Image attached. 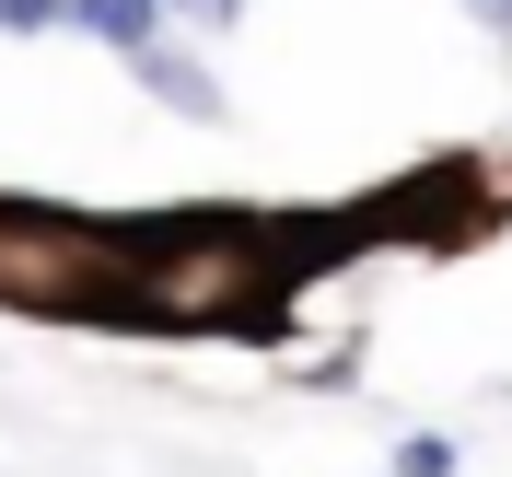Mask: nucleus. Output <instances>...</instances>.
Instances as JSON below:
<instances>
[{
	"label": "nucleus",
	"mask_w": 512,
	"mask_h": 477,
	"mask_svg": "<svg viewBox=\"0 0 512 477\" xmlns=\"http://www.w3.org/2000/svg\"><path fill=\"white\" fill-rule=\"evenodd\" d=\"M0 35H70V0H0Z\"/></svg>",
	"instance_id": "obj_4"
},
{
	"label": "nucleus",
	"mask_w": 512,
	"mask_h": 477,
	"mask_svg": "<svg viewBox=\"0 0 512 477\" xmlns=\"http://www.w3.org/2000/svg\"><path fill=\"white\" fill-rule=\"evenodd\" d=\"M175 12H187L198 35H233V24H245V0H175Z\"/></svg>",
	"instance_id": "obj_5"
},
{
	"label": "nucleus",
	"mask_w": 512,
	"mask_h": 477,
	"mask_svg": "<svg viewBox=\"0 0 512 477\" xmlns=\"http://www.w3.org/2000/svg\"><path fill=\"white\" fill-rule=\"evenodd\" d=\"M466 24H478V35H501V47H512V0H466Z\"/></svg>",
	"instance_id": "obj_6"
},
{
	"label": "nucleus",
	"mask_w": 512,
	"mask_h": 477,
	"mask_svg": "<svg viewBox=\"0 0 512 477\" xmlns=\"http://www.w3.org/2000/svg\"><path fill=\"white\" fill-rule=\"evenodd\" d=\"M175 24V0H70V35H94V47H140V35H163Z\"/></svg>",
	"instance_id": "obj_2"
},
{
	"label": "nucleus",
	"mask_w": 512,
	"mask_h": 477,
	"mask_svg": "<svg viewBox=\"0 0 512 477\" xmlns=\"http://www.w3.org/2000/svg\"><path fill=\"white\" fill-rule=\"evenodd\" d=\"M128 82H140L163 117H187V128H222V117H233L222 70H210V59H187L175 35H140V47H128Z\"/></svg>",
	"instance_id": "obj_1"
},
{
	"label": "nucleus",
	"mask_w": 512,
	"mask_h": 477,
	"mask_svg": "<svg viewBox=\"0 0 512 477\" xmlns=\"http://www.w3.org/2000/svg\"><path fill=\"white\" fill-rule=\"evenodd\" d=\"M396 477H466V443L454 431H408L396 443Z\"/></svg>",
	"instance_id": "obj_3"
}]
</instances>
